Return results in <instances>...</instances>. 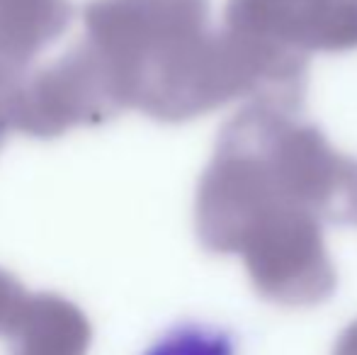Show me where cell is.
I'll return each instance as SVG.
<instances>
[{"label":"cell","instance_id":"obj_1","mask_svg":"<svg viewBox=\"0 0 357 355\" xmlns=\"http://www.w3.org/2000/svg\"><path fill=\"white\" fill-rule=\"evenodd\" d=\"M107 66L90 42L73 47L37 76H27L8 103V124L37 137H56L75 124L100 122L117 105Z\"/></svg>","mask_w":357,"mask_h":355},{"label":"cell","instance_id":"obj_2","mask_svg":"<svg viewBox=\"0 0 357 355\" xmlns=\"http://www.w3.org/2000/svg\"><path fill=\"white\" fill-rule=\"evenodd\" d=\"M5 336L8 355H88L93 328L63 297L34 294L22 302Z\"/></svg>","mask_w":357,"mask_h":355},{"label":"cell","instance_id":"obj_3","mask_svg":"<svg viewBox=\"0 0 357 355\" xmlns=\"http://www.w3.org/2000/svg\"><path fill=\"white\" fill-rule=\"evenodd\" d=\"M68 0H0V61L20 76L42 47L66 29Z\"/></svg>","mask_w":357,"mask_h":355},{"label":"cell","instance_id":"obj_4","mask_svg":"<svg viewBox=\"0 0 357 355\" xmlns=\"http://www.w3.org/2000/svg\"><path fill=\"white\" fill-rule=\"evenodd\" d=\"M144 355H236V343L224 328L183 324L155 341Z\"/></svg>","mask_w":357,"mask_h":355},{"label":"cell","instance_id":"obj_5","mask_svg":"<svg viewBox=\"0 0 357 355\" xmlns=\"http://www.w3.org/2000/svg\"><path fill=\"white\" fill-rule=\"evenodd\" d=\"M27 299L24 289L10 273L0 270V333H8L10 324H13L17 309Z\"/></svg>","mask_w":357,"mask_h":355},{"label":"cell","instance_id":"obj_6","mask_svg":"<svg viewBox=\"0 0 357 355\" xmlns=\"http://www.w3.org/2000/svg\"><path fill=\"white\" fill-rule=\"evenodd\" d=\"M335 355H357V326H353L340 338L338 348H335Z\"/></svg>","mask_w":357,"mask_h":355},{"label":"cell","instance_id":"obj_7","mask_svg":"<svg viewBox=\"0 0 357 355\" xmlns=\"http://www.w3.org/2000/svg\"><path fill=\"white\" fill-rule=\"evenodd\" d=\"M5 127H8V114H5V112H0V142H3Z\"/></svg>","mask_w":357,"mask_h":355}]
</instances>
